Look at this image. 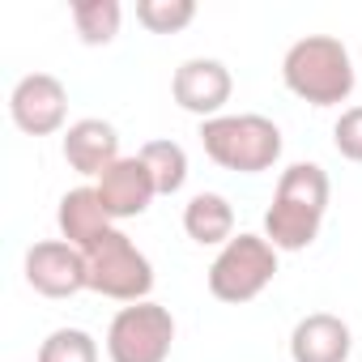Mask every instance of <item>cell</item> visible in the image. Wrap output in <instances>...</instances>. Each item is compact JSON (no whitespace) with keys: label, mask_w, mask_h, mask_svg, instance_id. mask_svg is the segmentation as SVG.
<instances>
[{"label":"cell","mask_w":362,"mask_h":362,"mask_svg":"<svg viewBox=\"0 0 362 362\" xmlns=\"http://www.w3.org/2000/svg\"><path fill=\"white\" fill-rule=\"evenodd\" d=\"M328 170L320 162H290L273 188V205L264 209V239L277 252H303L320 239L328 214Z\"/></svg>","instance_id":"6da1fadb"},{"label":"cell","mask_w":362,"mask_h":362,"mask_svg":"<svg viewBox=\"0 0 362 362\" xmlns=\"http://www.w3.org/2000/svg\"><path fill=\"white\" fill-rule=\"evenodd\" d=\"M281 81L294 98L311 107H341L349 103L358 73L349 47L337 35H303L281 56Z\"/></svg>","instance_id":"7a4b0ae2"},{"label":"cell","mask_w":362,"mask_h":362,"mask_svg":"<svg viewBox=\"0 0 362 362\" xmlns=\"http://www.w3.org/2000/svg\"><path fill=\"white\" fill-rule=\"evenodd\" d=\"M201 149L209 162L235 175H260L281 162V128L269 115L239 111V115H218L201 124Z\"/></svg>","instance_id":"3957f363"},{"label":"cell","mask_w":362,"mask_h":362,"mask_svg":"<svg viewBox=\"0 0 362 362\" xmlns=\"http://www.w3.org/2000/svg\"><path fill=\"white\" fill-rule=\"evenodd\" d=\"M273 277H277V247L264 235H235L226 247H218V256L205 273L209 294L230 307L260 298Z\"/></svg>","instance_id":"277c9868"},{"label":"cell","mask_w":362,"mask_h":362,"mask_svg":"<svg viewBox=\"0 0 362 362\" xmlns=\"http://www.w3.org/2000/svg\"><path fill=\"white\" fill-rule=\"evenodd\" d=\"M86 281L94 294L115 298V303H145L153 290V264L149 256L124 235L107 230L94 247H86Z\"/></svg>","instance_id":"5b68a950"},{"label":"cell","mask_w":362,"mask_h":362,"mask_svg":"<svg viewBox=\"0 0 362 362\" xmlns=\"http://www.w3.org/2000/svg\"><path fill=\"white\" fill-rule=\"evenodd\" d=\"M175 345V315L170 307L145 298L128 303L107 324V358L111 362H166Z\"/></svg>","instance_id":"8992f818"},{"label":"cell","mask_w":362,"mask_h":362,"mask_svg":"<svg viewBox=\"0 0 362 362\" xmlns=\"http://www.w3.org/2000/svg\"><path fill=\"white\" fill-rule=\"evenodd\" d=\"M230 94H235V77H230V69H226L222 60H214V56H192V60L179 64L175 77H170V98H175V107L188 111V115H201V124L226 115Z\"/></svg>","instance_id":"52a82bcc"},{"label":"cell","mask_w":362,"mask_h":362,"mask_svg":"<svg viewBox=\"0 0 362 362\" xmlns=\"http://www.w3.org/2000/svg\"><path fill=\"white\" fill-rule=\"evenodd\" d=\"M9 119L26 136H52L69 119V90L52 73H26L9 94Z\"/></svg>","instance_id":"ba28073f"},{"label":"cell","mask_w":362,"mask_h":362,"mask_svg":"<svg viewBox=\"0 0 362 362\" xmlns=\"http://www.w3.org/2000/svg\"><path fill=\"white\" fill-rule=\"evenodd\" d=\"M26 286L43 298H73L90 290L86 281V252L64 239H39L26 247Z\"/></svg>","instance_id":"9c48e42d"},{"label":"cell","mask_w":362,"mask_h":362,"mask_svg":"<svg viewBox=\"0 0 362 362\" xmlns=\"http://www.w3.org/2000/svg\"><path fill=\"white\" fill-rule=\"evenodd\" d=\"M94 188H98V197H103V205H107L111 222L141 218V214L153 205V197H158L153 175H149V166L141 162V153L119 158L111 170H103V179H94Z\"/></svg>","instance_id":"30bf717a"},{"label":"cell","mask_w":362,"mask_h":362,"mask_svg":"<svg viewBox=\"0 0 362 362\" xmlns=\"http://www.w3.org/2000/svg\"><path fill=\"white\" fill-rule=\"evenodd\" d=\"M60 149H64V162H69L77 175H86V179H103V170H111V166L124 158V153H119V132H115V124H107V119H98V115L69 124Z\"/></svg>","instance_id":"8fae6325"},{"label":"cell","mask_w":362,"mask_h":362,"mask_svg":"<svg viewBox=\"0 0 362 362\" xmlns=\"http://www.w3.org/2000/svg\"><path fill=\"white\" fill-rule=\"evenodd\" d=\"M354 332L332 311H311L290 332V362H349Z\"/></svg>","instance_id":"7c38bea8"},{"label":"cell","mask_w":362,"mask_h":362,"mask_svg":"<svg viewBox=\"0 0 362 362\" xmlns=\"http://www.w3.org/2000/svg\"><path fill=\"white\" fill-rule=\"evenodd\" d=\"M56 226H60V239L73 243V247H81V252L94 247L107 230H115L111 214H107V205H103V197H98L94 184H81V188H73V192L60 197Z\"/></svg>","instance_id":"4fadbf2b"},{"label":"cell","mask_w":362,"mask_h":362,"mask_svg":"<svg viewBox=\"0 0 362 362\" xmlns=\"http://www.w3.org/2000/svg\"><path fill=\"white\" fill-rule=\"evenodd\" d=\"M184 235L201 247H226L235 239V205L222 192H197L184 205Z\"/></svg>","instance_id":"5bb4252c"},{"label":"cell","mask_w":362,"mask_h":362,"mask_svg":"<svg viewBox=\"0 0 362 362\" xmlns=\"http://www.w3.org/2000/svg\"><path fill=\"white\" fill-rule=\"evenodd\" d=\"M141 162L153 175L158 197L184 192V184H188V153H184V145H179V141H166V136L162 141H145L141 145Z\"/></svg>","instance_id":"9a60e30c"},{"label":"cell","mask_w":362,"mask_h":362,"mask_svg":"<svg viewBox=\"0 0 362 362\" xmlns=\"http://www.w3.org/2000/svg\"><path fill=\"white\" fill-rule=\"evenodd\" d=\"M73 30L86 47H107L115 35H119V22H124V9L119 0H73Z\"/></svg>","instance_id":"2e32d148"},{"label":"cell","mask_w":362,"mask_h":362,"mask_svg":"<svg viewBox=\"0 0 362 362\" xmlns=\"http://www.w3.org/2000/svg\"><path fill=\"white\" fill-rule=\"evenodd\" d=\"M136 22L149 35H179L197 22L192 0H136Z\"/></svg>","instance_id":"e0dca14e"},{"label":"cell","mask_w":362,"mask_h":362,"mask_svg":"<svg viewBox=\"0 0 362 362\" xmlns=\"http://www.w3.org/2000/svg\"><path fill=\"white\" fill-rule=\"evenodd\" d=\"M35 362H98V341L86 328H56L39 341Z\"/></svg>","instance_id":"ac0fdd59"},{"label":"cell","mask_w":362,"mask_h":362,"mask_svg":"<svg viewBox=\"0 0 362 362\" xmlns=\"http://www.w3.org/2000/svg\"><path fill=\"white\" fill-rule=\"evenodd\" d=\"M332 145L345 162H362V107H345L332 124Z\"/></svg>","instance_id":"d6986e66"}]
</instances>
